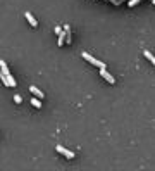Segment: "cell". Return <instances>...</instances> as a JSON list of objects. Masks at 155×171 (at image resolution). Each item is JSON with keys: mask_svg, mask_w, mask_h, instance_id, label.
I'll return each mask as SVG.
<instances>
[{"mask_svg": "<svg viewBox=\"0 0 155 171\" xmlns=\"http://www.w3.org/2000/svg\"><path fill=\"white\" fill-rule=\"evenodd\" d=\"M55 149H57V152H60L62 156H66L67 159H73V157H74V152H71V150L64 149V147H60V145H57Z\"/></svg>", "mask_w": 155, "mask_h": 171, "instance_id": "4", "label": "cell"}, {"mask_svg": "<svg viewBox=\"0 0 155 171\" xmlns=\"http://www.w3.org/2000/svg\"><path fill=\"white\" fill-rule=\"evenodd\" d=\"M138 2H141V0H129V2H128V7H134Z\"/></svg>", "mask_w": 155, "mask_h": 171, "instance_id": "10", "label": "cell"}, {"mask_svg": "<svg viewBox=\"0 0 155 171\" xmlns=\"http://www.w3.org/2000/svg\"><path fill=\"white\" fill-rule=\"evenodd\" d=\"M100 76H102V78L105 79V81H109L110 85H114V83H116V79H114V76H112L110 73H109V71L105 69V67H100Z\"/></svg>", "mask_w": 155, "mask_h": 171, "instance_id": "3", "label": "cell"}, {"mask_svg": "<svg viewBox=\"0 0 155 171\" xmlns=\"http://www.w3.org/2000/svg\"><path fill=\"white\" fill-rule=\"evenodd\" d=\"M81 55H83V59H85V61H88V62H90V64H93V66H97V67H98V69H100V67H105V64H103L102 61H98V59H95V57H91L88 52H83Z\"/></svg>", "mask_w": 155, "mask_h": 171, "instance_id": "2", "label": "cell"}, {"mask_svg": "<svg viewBox=\"0 0 155 171\" xmlns=\"http://www.w3.org/2000/svg\"><path fill=\"white\" fill-rule=\"evenodd\" d=\"M30 92H31V93H33V95H34V97H38L40 100H42L43 97H45V95H43V92H42V90H40V88H38V87H30Z\"/></svg>", "mask_w": 155, "mask_h": 171, "instance_id": "6", "label": "cell"}, {"mask_svg": "<svg viewBox=\"0 0 155 171\" xmlns=\"http://www.w3.org/2000/svg\"><path fill=\"white\" fill-rule=\"evenodd\" d=\"M24 18L28 19V22L31 24V28H38V21L33 18V14H31V12H24Z\"/></svg>", "mask_w": 155, "mask_h": 171, "instance_id": "5", "label": "cell"}, {"mask_svg": "<svg viewBox=\"0 0 155 171\" xmlns=\"http://www.w3.org/2000/svg\"><path fill=\"white\" fill-rule=\"evenodd\" d=\"M30 102L34 105V107H36V109H40V107H42V102H40V99H38V97H33V99H31Z\"/></svg>", "mask_w": 155, "mask_h": 171, "instance_id": "9", "label": "cell"}, {"mask_svg": "<svg viewBox=\"0 0 155 171\" xmlns=\"http://www.w3.org/2000/svg\"><path fill=\"white\" fill-rule=\"evenodd\" d=\"M0 71H2V75L5 76V79H7V83H9V87H12V88H16V79H14V76L10 75V71H9V67H7V64H5L4 61H0Z\"/></svg>", "mask_w": 155, "mask_h": 171, "instance_id": "1", "label": "cell"}, {"mask_svg": "<svg viewBox=\"0 0 155 171\" xmlns=\"http://www.w3.org/2000/svg\"><path fill=\"white\" fill-rule=\"evenodd\" d=\"M143 55H145L146 59H148V61L152 62V64H155V57H153V54H152V52H148V50H145V52H143Z\"/></svg>", "mask_w": 155, "mask_h": 171, "instance_id": "8", "label": "cell"}, {"mask_svg": "<svg viewBox=\"0 0 155 171\" xmlns=\"http://www.w3.org/2000/svg\"><path fill=\"white\" fill-rule=\"evenodd\" d=\"M57 36H59L57 43H59V47H62V45H64V40H66V31H64V30H60L59 33H57Z\"/></svg>", "mask_w": 155, "mask_h": 171, "instance_id": "7", "label": "cell"}, {"mask_svg": "<svg viewBox=\"0 0 155 171\" xmlns=\"http://www.w3.org/2000/svg\"><path fill=\"white\" fill-rule=\"evenodd\" d=\"M14 102H16V104H21V102H22L21 95H14Z\"/></svg>", "mask_w": 155, "mask_h": 171, "instance_id": "11", "label": "cell"}]
</instances>
